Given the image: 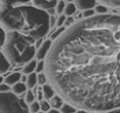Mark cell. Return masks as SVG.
I'll use <instances>...</instances> for the list:
<instances>
[{
  "label": "cell",
  "instance_id": "obj_1",
  "mask_svg": "<svg viewBox=\"0 0 120 113\" xmlns=\"http://www.w3.org/2000/svg\"><path fill=\"white\" fill-rule=\"evenodd\" d=\"M49 83L89 112L120 107V16L99 14L68 27L45 57Z\"/></svg>",
  "mask_w": 120,
  "mask_h": 113
},
{
  "label": "cell",
  "instance_id": "obj_2",
  "mask_svg": "<svg viewBox=\"0 0 120 113\" xmlns=\"http://www.w3.org/2000/svg\"><path fill=\"white\" fill-rule=\"evenodd\" d=\"M50 15L26 4L0 5V26L8 32H19L35 41L43 38L50 28Z\"/></svg>",
  "mask_w": 120,
  "mask_h": 113
},
{
  "label": "cell",
  "instance_id": "obj_3",
  "mask_svg": "<svg viewBox=\"0 0 120 113\" xmlns=\"http://www.w3.org/2000/svg\"><path fill=\"white\" fill-rule=\"evenodd\" d=\"M35 40L19 32H8L2 47L4 54L12 67H23L36 55Z\"/></svg>",
  "mask_w": 120,
  "mask_h": 113
},
{
  "label": "cell",
  "instance_id": "obj_4",
  "mask_svg": "<svg viewBox=\"0 0 120 113\" xmlns=\"http://www.w3.org/2000/svg\"><path fill=\"white\" fill-rule=\"evenodd\" d=\"M0 113H30L28 104L13 92H0Z\"/></svg>",
  "mask_w": 120,
  "mask_h": 113
},
{
  "label": "cell",
  "instance_id": "obj_5",
  "mask_svg": "<svg viewBox=\"0 0 120 113\" xmlns=\"http://www.w3.org/2000/svg\"><path fill=\"white\" fill-rule=\"evenodd\" d=\"M51 45H52V41L51 40H44L43 41V43L38 48V51H36V58L39 61H42V60H44L47 57Z\"/></svg>",
  "mask_w": 120,
  "mask_h": 113
},
{
  "label": "cell",
  "instance_id": "obj_6",
  "mask_svg": "<svg viewBox=\"0 0 120 113\" xmlns=\"http://www.w3.org/2000/svg\"><path fill=\"white\" fill-rule=\"evenodd\" d=\"M33 5L38 8H41L43 11H48L51 8H55L57 5V0H32Z\"/></svg>",
  "mask_w": 120,
  "mask_h": 113
},
{
  "label": "cell",
  "instance_id": "obj_7",
  "mask_svg": "<svg viewBox=\"0 0 120 113\" xmlns=\"http://www.w3.org/2000/svg\"><path fill=\"white\" fill-rule=\"evenodd\" d=\"M75 5L79 11L92 9L96 7V0H75Z\"/></svg>",
  "mask_w": 120,
  "mask_h": 113
},
{
  "label": "cell",
  "instance_id": "obj_8",
  "mask_svg": "<svg viewBox=\"0 0 120 113\" xmlns=\"http://www.w3.org/2000/svg\"><path fill=\"white\" fill-rule=\"evenodd\" d=\"M41 91H42V93H43V98L47 99V100H50V99L56 94V90H55V87H54L51 84H48V83L44 84V85H42Z\"/></svg>",
  "mask_w": 120,
  "mask_h": 113
},
{
  "label": "cell",
  "instance_id": "obj_9",
  "mask_svg": "<svg viewBox=\"0 0 120 113\" xmlns=\"http://www.w3.org/2000/svg\"><path fill=\"white\" fill-rule=\"evenodd\" d=\"M21 76H22V72H18V71H14V72H11L4 78V83L8 84L9 86L14 85L15 83L20 82L21 80Z\"/></svg>",
  "mask_w": 120,
  "mask_h": 113
},
{
  "label": "cell",
  "instance_id": "obj_10",
  "mask_svg": "<svg viewBox=\"0 0 120 113\" xmlns=\"http://www.w3.org/2000/svg\"><path fill=\"white\" fill-rule=\"evenodd\" d=\"M11 68H12V65H11L9 61L7 60L5 54L2 51H0V75L8 72L11 70Z\"/></svg>",
  "mask_w": 120,
  "mask_h": 113
},
{
  "label": "cell",
  "instance_id": "obj_11",
  "mask_svg": "<svg viewBox=\"0 0 120 113\" xmlns=\"http://www.w3.org/2000/svg\"><path fill=\"white\" fill-rule=\"evenodd\" d=\"M27 90H28V87H27L26 83H22V82H18V83H15L14 85H12V87H11V91H12L14 94H16V96L23 94Z\"/></svg>",
  "mask_w": 120,
  "mask_h": 113
},
{
  "label": "cell",
  "instance_id": "obj_12",
  "mask_svg": "<svg viewBox=\"0 0 120 113\" xmlns=\"http://www.w3.org/2000/svg\"><path fill=\"white\" fill-rule=\"evenodd\" d=\"M49 103H50V106H51V109H56V110H60L62 106H63V104L65 103V100L63 99V97H61L58 93H56L50 100H49Z\"/></svg>",
  "mask_w": 120,
  "mask_h": 113
},
{
  "label": "cell",
  "instance_id": "obj_13",
  "mask_svg": "<svg viewBox=\"0 0 120 113\" xmlns=\"http://www.w3.org/2000/svg\"><path fill=\"white\" fill-rule=\"evenodd\" d=\"M36 64H38V62H36L35 60L29 61L28 63H26V64L22 67L21 72L25 74V75H29V74H32V72H35V70H36Z\"/></svg>",
  "mask_w": 120,
  "mask_h": 113
},
{
  "label": "cell",
  "instance_id": "obj_14",
  "mask_svg": "<svg viewBox=\"0 0 120 113\" xmlns=\"http://www.w3.org/2000/svg\"><path fill=\"white\" fill-rule=\"evenodd\" d=\"M26 85L28 89H34L36 85H38V74L36 72H32L29 75H27V82H26Z\"/></svg>",
  "mask_w": 120,
  "mask_h": 113
},
{
  "label": "cell",
  "instance_id": "obj_15",
  "mask_svg": "<svg viewBox=\"0 0 120 113\" xmlns=\"http://www.w3.org/2000/svg\"><path fill=\"white\" fill-rule=\"evenodd\" d=\"M60 111H61V113H75L77 111V107L70 103H64L63 106L60 109Z\"/></svg>",
  "mask_w": 120,
  "mask_h": 113
},
{
  "label": "cell",
  "instance_id": "obj_16",
  "mask_svg": "<svg viewBox=\"0 0 120 113\" xmlns=\"http://www.w3.org/2000/svg\"><path fill=\"white\" fill-rule=\"evenodd\" d=\"M76 9H77L76 5H75V4H72V2H69L68 5H65L64 14H65L67 16H72V15L76 13Z\"/></svg>",
  "mask_w": 120,
  "mask_h": 113
},
{
  "label": "cell",
  "instance_id": "obj_17",
  "mask_svg": "<svg viewBox=\"0 0 120 113\" xmlns=\"http://www.w3.org/2000/svg\"><path fill=\"white\" fill-rule=\"evenodd\" d=\"M35 97H36V94L33 92V90H30V89H28L27 91H26V93H25V98H23V100L26 102V104H30V103H33L34 100H35Z\"/></svg>",
  "mask_w": 120,
  "mask_h": 113
},
{
  "label": "cell",
  "instance_id": "obj_18",
  "mask_svg": "<svg viewBox=\"0 0 120 113\" xmlns=\"http://www.w3.org/2000/svg\"><path fill=\"white\" fill-rule=\"evenodd\" d=\"M32 0H0V5H20L27 4Z\"/></svg>",
  "mask_w": 120,
  "mask_h": 113
},
{
  "label": "cell",
  "instance_id": "obj_19",
  "mask_svg": "<svg viewBox=\"0 0 120 113\" xmlns=\"http://www.w3.org/2000/svg\"><path fill=\"white\" fill-rule=\"evenodd\" d=\"M106 7H120V0H99Z\"/></svg>",
  "mask_w": 120,
  "mask_h": 113
},
{
  "label": "cell",
  "instance_id": "obj_20",
  "mask_svg": "<svg viewBox=\"0 0 120 113\" xmlns=\"http://www.w3.org/2000/svg\"><path fill=\"white\" fill-rule=\"evenodd\" d=\"M28 109H29V112L30 113H38L39 111H41L39 100H34L33 103H30V104L28 105Z\"/></svg>",
  "mask_w": 120,
  "mask_h": 113
},
{
  "label": "cell",
  "instance_id": "obj_21",
  "mask_svg": "<svg viewBox=\"0 0 120 113\" xmlns=\"http://www.w3.org/2000/svg\"><path fill=\"white\" fill-rule=\"evenodd\" d=\"M48 76L47 74H44V72H40V74H38V85H44V84H47L48 83Z\"/></svg>",
  "mask_w": 120,
  "mask_h": 113
},
{
  "label": "cell",
  "instance_id": "obj_22",
  "mask_svg": "<svg viewBox=\"0 0 120 113\" xmlns=\"http://www.w3.org/2000/svg\"><path fill=\"white\" fill-rule=\"evenodd\" d=\"M39 103H40L41 111H43V112H48V111L51 109L50 103H49V100H47V99H42V100H40Z\"/></svg>",
  "mask_w": 120,
  "mask_h": 113
},
{
  "label": "cell",
  "instance_id": "obj_23",
  "mask_svg": "<svg viewBox=\"0 0 120 113\" xmlns=\"http://www.w3.org/2000/svg\"><path fill=\"white\" fill-rule=\"evenodd\" d=\"M65 29H67V28H65V27H63V26H62V27H60V28H58L57 30H55V32H54V33L51 34V36H50V40H51V41L54 42V41H55L56 38L61 36V34H62V33H63V32H64Z\"/></svg>",
  "mask_w": 120,
  "mask_h": 113
},
{
  "label": "cell",
  "instance_id": "obj_24",
  "mask_svg": "<svg viewBox=\"0 0 120 113\" xmlns=\"http://www.w3.org/2000/svg\"><path fill=\"white\" fill-rule=\"evenodd\" d=\"M64 8H65V4H64V0H60L58 2H57V5H56V7H55V9H56V13H63L64 12Z\"/></svg>",
  "mask_w": 120,
  "mask_h": 113
},
{
  "label": "cell",
  "instance_id": "obj_25",
  "mask_svg": "<svg viewBox=\"0 0 120 113\" xmlns=\"http://www.w3.org/2000/svg\"><path fill=\"white\" fill-rule=\"evenodd\" d=\"M65 20H67V15L65 14H61L58 18H57V20H56V26L60 28V27H62L64 23H65Z\"/></svg>",
  "mask_w": 120,
  "mask_h": 113
},
{
  "label": "cell",
  "instance_id": "obj_26",
  "mask_svg": "<svg viewBox=\"0 0 120 113\" xmlns=\"http://www.w3.org/2000/svg\"><path fill=\"white\" fill-rule=\"evenodd\" d=\"M5 41H6V32H5V29L0 26V48L4 47Z\"/></svg>",
  "mask_w": 120,
  "mask_h": 113
},
{
  "label": "cell",
  "instance_id": "obj_27",
  "mask_svg": "<svg viewBox=\"0 0 120 113\" xmlns=\"http://www.w3.org/2000/svg\"><path fill=\"white\" fill-rule=\"evenodd\" d=\"M44 68H45V62L42 60V61H39V63L36 64V72L38 74H40V72H43V70H44Z\"/></svg>",
  "mask_w": 120,
  "mask_h": 113
},
{
  "label": "cell",
  "instance_id": "obj_28",
  "mask_svg": "<svg viewBox=\"0 0 120 113\" xmlns=\"http://www.w3.org/2000/svg\"><path fill=\"white\" fill-rule=\"evenodd\" d=\"M94 12H96V11H93V8H92V9H86V11H83L82 15H83L84 19H87V18L93 16V15H94Z\"/></svg>",
  "mask_w": 120,
  "mask_h": 113
},
{
  "label": "cell",
  "instance_id": "obj_29",
  "mask_svg": "<svg viewBox=\"0 0 120 113\" xmlns=\"http://www.w3.org/2000/svg\"><path fill=\"white\" fill-rule=\"evenodd\" d=\"M0 92H11V86L2 82L0 84Z\"/></svg>",
  "mask_w": 120,
  "mask_h": 113
},
{
  "label": "cell",
  "instance_id": "obj_30",
  "mask_svg": "<svg viewBox=\"0 0 120 113\" xmlns=\"http://www.w3.org/2000/svg\"><path fill=\"white\" fill-rule=\"evenodd\" d=\"M94 8H96V12H98V13H100V14H105L106 11H107L105 6H96Z\"/></svg>",
  "mask_w": 120,
  "mask_h": 113
},
{
  "label": "cell",
  "instance_id": "obj_31",
  "mask_svg": "<svg viewBox=\"0 0 120 113\" xmlns=\"http://www.w3.org/2000/svg\"><path fill=\"white\" fill-rule=\"evenodd\" d=\"M49 23H50V27H52V26H55V25H56V19H55V16H54V15H50Z\"/></svg>",
  "mask_w": 120,
  "mask_h": 113
},
{
  "label": "cell",
  "instance_id": "obj_32",
  "mask_svg": "<svg viewBox=\"0 0 120 113\" xmlns=\"http://www.w3.org/2000/svg\"><path fill=\"white\" fill-rule=\"evenodd\" d=\"M104 113H120V107H117V109H112V110H107Z\"/></svg>",
  "mask_w": 120,
  "mask_h": 113
},
{
  "label": "cell",
  "instance_id": "obj_33",
  "mask_svg": "<svg viewBox=\"0 0 120 113\" xmlns=\"http://www.w3.org/2000/svg\"><path fill=\"white\" fill-rule=\"evenodd\" d=\"M72 22H74V19H72L71 16H69V19H68V21L65 20V26H67V27H70V26H72V25H71Z\"/></svg>",
  "mask_w": 120,
  "mask_h": 113
},
{
  "label": "cell",
  "instance_id": "obj_34",
  "mask_svg": "<svg viewBox=\"0 0 120 113\" xmlns=\"http://www.w3.org/2000/svg\"><path fill=\"white\" fill-rule=\"evenodd\" d=\"M45 113H61V111L60 110H56V109H50L48 112H45Z\"/></svg>",
  "mask_w": 120,
  "mask_h": 113
},
{
  "label": "cell",
  "instance_id": "obj_35",
  "mask_svg": "<svg viewBox=\"0 0 120 113\" xmlns=\"http://www.w3.org/2000/svg\"><path fill=\"white\" fill-rule=\"evenodd\" d=\"M20 82H22V83H26V82H27V75L22 74V76H21V80H20Z\"/></svg>",
  "mask_w": 120,
  "mask_h": 113
},
{
  "label": "cell",
  "instance_id": "obj_36",
  "mask_svg": "<svg viewBox=\"0 0 120 113\" xmlns=\"http://www.w3.org/2000/svg\"><path fill=\"white\" fill-rule=\"evenodd\" d=\"M75 113H89V111H86V110H83V109H77V111Z\"/></svg>",
  "mask_w": 120,
  "mask_h": 113
},
{
  "label": "cell",
  "instance_id": "obj_37",
  "mask_svg": "<svg viewBox=\"0 0 120 113\" xmlns=\"http://www.w3.org/2000/svg\"><path fill=\"white\" fill-rule=\"evenodd\" d=\"M2 82H4V78H2V76L0 75V84H1V83H2Z\"/></svg>",
  "mask_w": 120,
  "mask_h": 113
},
{
  "label": "cell",
  "instance_id": "obj_38",
  "mask_svg": "<svg viewBox=\"0 0 120 113\" xmlns=\"http://www.w3.org/2000/svg\"><path fill=\"white\" fill-rule=\"evenodd\" d=\"M64 1H69V2H71V1H74V0H64Z\"/></svg>",
  "mask_w": 120,
  "mask_h": 113
},
{
  "label": "cell",
  "instance_id": "obj_39",
  "mask_svg": "<svg viewBox=\"0 0 120 113\" xmlns=\"http://www.w3.org/2000/svg\"><path fill=\"white\" fill-rule=\"evenodd\" d=\"M38 113H45V112H43V111H39Z\"/></svg>",
  "mask_w": 120,
  "mask_h": 113
},
{
  "label": "cell",
  "instance_id": "obj_40",
  "mask_svg": "<svg viewBox=\"0 0 120 113\" xmlns=\"http://www.w3.org/2000/svg\"><path fill=\"white\" fill-rule=\"evenodd\" d=\"M89 113H101V112H89Z\"/></svg>",
  "mask_w": 120,
  "mask_h": 113
}]
</instances>
